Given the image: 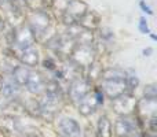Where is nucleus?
<instances>
[{
  "label": "nucleus",
  "mask_w": 157,
  "mask_h": 137,
  "mask_svg": "<svg viewBox=\"0 0 157 137\" xmlns=\"http://www.w3.org/2000/svg\"><path fill=\"white\" fill-rule=\"evenodd\" d=\"M99 88L103 95L110 100L130 93L127 85V70L120 67H109L103 70Z\"/></svg>",
  "instance_id": "obj_1"
},
{
  "label": "nucleus",
  "mask_w": 157,
  "mask_h": 137,
  "mask_svg": "<svg viewBox=\"0 0 157 137\" xmlns=\"http://www.w3.org/2000/svg\"><path fill=\"white\" fill-rule=\"evenodd\" d=\"M0 133L4 137H41L37 126L25 122L17 114L0 115Z\"/></svg>",
  "instance_id": "obj_2"
},
{
  "label": "nucleus",
  "mask_w": 157,
  "mask_h": 137,
  "mask_svg": "<svg viewBox=\"0 0 157 137\" xmlns=\"http://www.w3.org/2000/svg\"><path fill=\"white\" fill-rule=\"evenodd\" d=\"M26 25L29 26V29L32 30L36 41H41V43L46 44L47 41L54 36V33H50V32H54L52 18L46 11V8L30 11V14L28 15Z\"/></svg>",
  "instance_id": "obj_3"
},
{
  "label": "nucleus",
  "mask_w": 157,
  "mask_h": 137,
  "mask_svg": "<svg viewBox=\"0 0 157 137\" xmlns=\"http://www.w3.org/2000/svg\"><path fill=\"white\" fill-rule=\"evenodd\" d=\"M63 102L62 92L46 91L43 96L39 100H36V114L35 117L43 119L46 122L54 121L57 114L61 111Z\"/></svg>",
  "instance_id": "obj_4"
},
{
  "label": "nucleus",
  "mask_w": 157,
  "mask_h": 137,
  "mask_svg": "<svg viewBox=\"0 0 157 137\" xmlns=\"http://www.w3.org/2000/svg\"><path fill=\"white\" fill-rule=\"evenodd\" d=\"M69 59L78 69H88L97 59V49L94 43H76Z\"/></svg>",
  "instance_id": "obj_5"
},
{
  "label": "nucleus",
  "mask_w": 157,
  "mask_h": 137,
  "mask_svg": "<svg viewBox=\"0 0 157 137\" xmlns=\"http://www.w3.org/2000/svg\"><path fill=\"white\" fill-rule=\"evenodd\" d=\"M8 45L11 47V52L19 51L22 48H26L29 45L36 44L35 36L28 25H19L15 26L7 36Z\"/></svg>",
  "instance_id": "obj_6"
},
{
  "label": "nucleus",
  "mask_w": 157,
  "mask_h": 137,
  "mask_svg": "<svg viewBox=\"0 0 157 137\" xmlns=\"http://www.w3.org/2000/svg\"><path fill=\"white\" fill-rule=\"evenodd\" d=\"M103 99H105V95L101 91L99 86H94L92 91L88 95L83 97L80 102L77 103V110L78 114L83 117H90L103 104Z\"/></svg>",
  "instance_id": "obj_7"
},
{
  "label": "nucleus",
  "mask_w": 157,
  "mask_h": 137,
  "mask_svg": "<svg viewBox=\"0 0 157 137\" xmlns=\"http://www.w3.org/2000/svg\"><path fill=\"white\" fill-rule=\"evenodd\" d=\"M88 11V4L84 0H68L62 14H61V21L66 25H76L77 21Z\"/></svg>",
  "instance_id": "obj_8"
},
{
  "label": "nucleus",
  "mask_w": 157,
  "mask_h": 137,
  "mask_svg": "<svg viewBox=\"0 0 157 137\" xmlns=\"http://www.w3.org/2000/svg\"><path fill=\"white\" fill-rule=\"evenodd\" d=\"M92 82L87 77H76L71 81L68 88V96L72 103L77 104L86 95H88L92 91Z\"/></svg>",
  "instance_id": "obj_9"
},
{
  "label": "nucleus",
  "mask_w": 157,
  "mask_h": 137,
  "mask_svg": "<svg viewBox=\"0 0 157 137\" xmlns=\"http://www.w3.org/2000/svg\"><path fill=\"white\" fill-rule=\"evenodd\" d=\"M136 107H138V100L134 93H125L112 100V108L119 117L134 115L136 113Z\"/></svg>",
  "instance_id": "obj_10"
},
{
  "label": "nucleus",
  "mask_w": 157,
  "mask_h": 137,
  "mask_svg": "<svg viewBox=\"0 0 157 137\" xmlns=\"http://www.w3.org/2000/svg\"><path fill=\"white\" fill-rule=\"evenodd\" d=\"M138 119L132 115H121L114 122V135L117 137H131L139 133Z\"/></svg>",
  "instance_id": "obj_11"
},
{
  "label": "nucleus",
  "mask_w": 157,
  "mask_h": 137,
  "mask_svg": "<svg viewBox=\"0 0 157 137\" xmlns=\"http://www.w3.org/2000/svg\"><path fill=\"white\" fill-rule=\"evenodd\" d=\"M13 56H15L17 59L21 62V65L26 66V67H36L40 62V55H39V49L36 48V45H29L26 48H22L19 51L13 52Z\"/></svg>",
  "instance_id": "obj_12"
},
{
  "label": "nucleus",
  "mask_w": 157,
  "mask_h": 137,
  "mask_svg": "<svg viewBox=\"0 0 157 137\" xmlns=\"http://www.w3.org/2000/svg\"><path fill=\"white\" fill-rule=\"evenodd\" d=\"M58 137H80L81 128L78 122L73 118H62L57 125Z\"/></svg>",
  "instance_id": "obj_13"
},
{
  "label": "nucleus",
  "mask_w": 157,
  "mask_h": 137,
  "mask_svg": "<svg viewBox=\"0 0 157 137\" xmlns=\"http://www.w3.org/2000/svg\"><path fill=\"white\" fill-rule=\"evenodd\" d=\"M46 85H47V80L40 71L36 70H30L29 78H28L25 88L29 93L32 95H43L46 92Z\"/></svg>",
  "instance_id": "obj_14"
},
{
  "label": "nucleus",
  "mask_w": 157,
  "mask_h": 137,
  "mask_svg": "<svg viewBox=\"0 0 157 137\" xmlns=\"http://www.w3.org/2000/svg\"><path fill=\"white\" fill-rule=\"evenodd\" d=\"M77 25L84 30L94 32L101 25V15L94 10H88L80 19L77 21Z\"/></svg>",
  "instance_id": "obj_15"
},
{
  "label": "nucleus",
  "mask_w": 157,
  "mask_h": 137,
  "mask_svg": "<svg viewBox=\"0 0 157 137\" xmlns=\"http://www.w3.org/2000/svg\"><path fill=\"white\" fill-rule=\"evenodd\" d=\"M19 92H21V86L11 78V75H8V78H4V81H3V88H2V95L6 100L18 99Z\"/></svg>",
  "instance_id": "obj_16"
},
{
  "label": "nucleus",
  "mask_w": 157,
  "mask_h": 137,
  "mask_svg": "<svg viewBox=\"0 0 157 137\" xmlns=\"http://www.w3.org/2000/svg\"><path fill=\"white\" fill-rule=\"evenodd\" d=\"M30 70H32V69L26 67V66H24V65L15 66V67L13 69V71H11V78H13V80L22 88V86H25L28 78H29Z\"/></svg>",
  "instance_id": "obj_17"
},
{
  "label": "nucleus",
  "mask_w": 157,
  "mask_h": 137,
  "mask_svg": "<svg viewBox=\"0 0 157 137\" xmlns=\"http://www.w3.org/2000/svg\"><path fill=\"white\" fill-rule=\"evenodd\" d=\"M97 133H98V137H112V135H113L112 121L106 115H101L99 119H98Z\"/></svg>",
  "instance_id": "obj_18"
},
{
  "label": "nucleus",
  "mask_w": 157,
  "mask_h": 137,
  "mask_svg": "<svg viewBox=\"0 0 157 137\" xmlns=\"http://www.w3.org/2000/svg\"><path fill=\"white\" fill-rule=\"evenodd\" d=\"M127 85H128V92L130 93H134V91L139 85V78L134 70H127Z\"/></svg>",
  "instance_id": "obj_19"
},
{
  "label": "nucleus",
  "mask_w": 157,
  "mask_h": 137,
  "mask_svg": "<svg viewBox=\"0 0 157 137\" xmlns=\"http://www.w3.org/2000/svg\"><path fill=\"white\" fill-rule=\"evenodd\" d=\"M144 99L145 100H156L157 99V86L156 84H149L144 89Z\"/></svg>",
  "instance_id": "obj_20"
},
{
  "label": "nucleus",
  "mask_w": 157,
  "mask_h": 137,
  "mask_svg": "<svg viewBox=\"0 0 157 137\" xmlns=\"http://www.w3.org/2000/svg\"><path fill=\"white\" fill-rule=\"evenodd\" d=\"M138 29L142 34H149V33H152V30H150V27H149V23H147V19L145 18V16H141V18H139Z\"/></svg>",
  "instance_id": "obj_21"
},
{
  "label": "nucleus",
  "mask_w": 157,
  "mask_h": 137,
  "mask_svg": "<svg viewBox=\"0 0 157 137\" xmlns=\"http://www.w3.org/2000/svg\"><path fill=\"white\" fill-rule=\"evenodd\" d=\"M43 66H44V69L51 70V71H55V70L58 69V66H57V63H55V60L51 59V58H47V59H44V60H43Z\"/></svg>",
  "instance_id": "obj_22"
},
{
  "label": "nucleus",
  "mask_w": 157,
  "mask_h": 137,
  "mask_svg": "<svg viewBox=\"0 0 157 137\" xmlns=\"http://www.w3.org/2000/svg\"><path fill=\"white\" fill-rule=\"evenodd\" d=\"M139 7H141V10L144 11V13H146L147 15H153L152 7H150L149 4H146V2H145V0H141V2H139Z\"/></svg>",
  "instance_id": "obj_23"
},
{
  "label": "nucleus",
  "mask_w": 157,
  "mask_h": 137,
  "mask_svg": "<svg viewBox=\"0 0 157 137\" xmlns=\"http://www.w3.org/2000/svg\"><path fill=\"white\" fill-rule=\"evenodd\" d=\"M6 22H7V19H6L4 14L0 13V33H2L3 30H4V27H6Z\"/></svg>",
  "instance_id": "obj_24"
},
{
  "label": "nucleus",
  "mask_w": 157,
  "mask_h": 137,
  "mask_svg": "<svg viewBox=\"0 0 157 137\" xmlns=\"http://www.w3.org/2000/svg\"><path fill=\"white\" fill-rule=\"evenodd\" d=\"M142 54H144V56H150V55L153 54V48L147 47V48H145L144 51H142Z\"/></svg>",
  "instance_id": "obj_25"
},
{
  "label": "nucleus",
  "mask_w": 157,
  "mask_h": 137,
  "mask_svg": "<svg viewBox=\"0 0 157 137\" xmlns=\"http://www.w3.org/2000/svg\"><path fill=\"white\" fill-rule=\"evenodd\" d=\"M3 81H4V77L0 75V95H2V88H3Z\"/></svg>",
  "instance_id": "obj_26"
},
{
  "label": "nucleus",
  "mask_w": 157,
  "mask_h": 137,
  "mask_svg": "<svg viewBox=\"0 0 157 137\" xmlns=\"http://www.w3.org/2000/svg\"><path fill=\"white\" fill-rule=\"evenodd\" d=\"M149 36H150V38H152L153 41H157V36L155 34V33H149Z\"/></svg>",
  "instance_id": "obj_27"
},
{
  "label": "nucleus",
  "mask_w": 157,
  "mask_h": 137,
  "mask_svg": "<svg viewBox=\"0 0 157 137\" xmlns=\"http://www.w3.org/2000/svg\"><path fill=\"white\" fill-rule=\"evenodd\" d=\"M131 137H141V135H139V133H136V135H134V136H131Z\"/></svg>",
  "instance_id": "obj_28"
}]
</instances>
